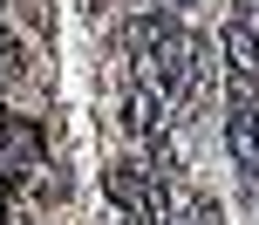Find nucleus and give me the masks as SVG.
Segmentation results:
<instances>
[{
	"label": "nucleus",
	"mask_w": 259,
	"mask_h": 225,
	"mask_svg": "<svg viewBox=\"0 0 259 225\" xmlns=\"http://www.w3.org/2000/svg\"><path fill=\"white\" fill-rule=\"evenodd\" d=\"M0 164H7L14 177L34 171V164H48V123L27 116V109L0 103Z\"/></svg>",
	"instance_id": "1"
},
{
	"label": "nucleus",
	"mask_w": 259,
	"mask_h": 225,
	"mask_svg": "<svg viewBox=\"0 0 259 225\" xmlns=\"http://www.w3.org/2000/svg\"><path fill=\"white\" fill-rule=\"evenodd\" d=\"M219 55H225V75L259 82V21H252L246 7L225 14V27H219Z\"/></svg>",
	"instance_id": "2"
},
{
	"label": "nucleus",
	"mask_w": 259,
	"mask_h": 225,
	"mask_svg": "<svg viewBox=\"0 0 259 225\" xmlns=\"http://www.w3.org/2000/svg\"><path fill=\"white\" fill-rule=\"evenodd\" d=\"M225 150H232V171L259 177V130H252V109L246 103H225Z\"/></svg>",
	"instance_id": "3"
},
{
	"label": "nucleus",
	"mask_w": 259,
	"mask_h": 225,
	"mask_svg": "<svg viewBox=\"0 0 259 225\" xmlns=\"http://www.w3.org/2000/svg\"><path fill=\"white\" fill-rule=\"evenodd\" d=\"M21 82H27V41H21V27L0 21V96L21 89Z\"/></svg>",
	"instance_id": "4"
},
{
	"label": "nucleus",
	"mask_w": 259,
	"mask_h": 225,
	"mask_svg": "<svg viewBox=\"0 0 259 225\" xmlns=\"http://www.w3.org/2000/svg\"><path fill=\"white\" fill-rule=\"evenodd\" d=\"M0 225H34V205H7V218Z\"/></svg>",
	"instance_id": "5"
},
{
	"label": "nucleus",
	"mask_w": 259,
	"mask_h": 225,
	"mask_svg": "<svg viewBox=\"0 0 259 225\" xmlns=\"http://www.w3.org/2000/svg\"><path fill=\"white\" fill-rule=\"evenodd\" d=\"M14 185H21V177H14L7 164H0V198H14Z\"/></svg>",
	"instance_id": "6"
},
{
	"label": "nucleus",
	"mask_w": 259,
	"mask_h": 225,
	"mask_svg": "<svg viewBox=\"0 0 259 225\" xmlns=\"http://www.w3.org/2000/svg\"><path fill=\"white\" fill-rule=\"evenodd\" d=\"M137 7H170V14H178V7H191V0H137Z\"/></svg>",
	"instance_id": "7"
},
{
	"label": "nucleus",
	"mask_w": 259,
	"mask_h": 225,
	"mask_svg": "<svg viewBox=\"0 0 259 225\" xmlns=\"http://www.w3.org/2000/svg\"><path fill=\"white\" fill-rule=\"evenodd\" d=\"M0 218H7V198H0Z\"/></svg>",
	"instance_id": "8"
}]
</instances>
